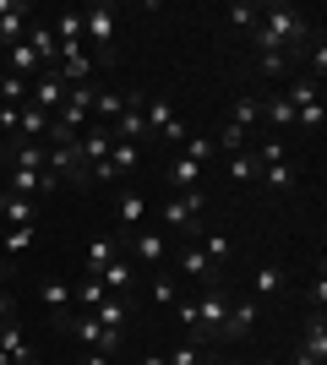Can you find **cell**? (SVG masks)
Returning <instances> with one entry per match:
<instances>
[{
    "label": "cell",
    "mask_w": 327,
    "mask_h": 365,
    "mask_svg": "<svg viewBox=\"0 0 327 365\" xmlns=\"http://www.w3.org/2000/svg\"><path fill=\"white\" fill-rule=\"evenodd\" d=\"M229 28H240V33H256V22H262V6H256V0H234L229 11Z\"/></svg>",
    "instance_id": "31"
},
{
    "label": "cell",
    "mask_w": 327,
    "mask_h": 365,
    "mask_svg": "<svg viewBox=\"0 0 327 365\" xmlns=\"http://www.w3.org/2000/svg\"><path fill=\"white\" fill-rule=\"evenodd\" d=\"M142 109H147V98H142V93H125L120 120L109 125V131H115V142H147V115H142Z\"/></svg>",
    "instance_id": "7"
},
{
    "label": "cell",
    "mask_w": 327,
    "mask_h": 365,
    "mask_svg": "<svg viewBox=\"0 0 327 365\" xmlns=\"http://www.w3.org/2000/svg\"><path fill=\"white\" fill-rule=\"evenodd\" d=\"M289 365H327V317L322 311H311V322L300 327V344H295Z\"/></svg>",
    "instance_id": "4"
},
{
    "label": "cell",
    "mask_w": 327,
    "mask_h": 365,
    "mask_svg": "<svg viewBox=\"0 0 327 365\" xmlns=\"http://www.w3.org/2000/svg\"><path fill=\"white\" fill-rule=\"evenodd\" d=\"M175 317L186 322V327H197V300H175Z\"/></svg>",
    "instance_id": "46"
},
{
    "label": "cell",
    "mask_w": 327,
    "mask_h": 365,
    "mask_svg": "<svg viewBox=\"0 0 327 365\" xmlns=\"http://www.w3.org/2000/svg\"><path fill=\"white\" fill-rule=\"evenodd\" d=\"M82 49L93 55V66H115V6L109 0L82 11Z\"/></svg>",
    "instance_id": "2"
},
{
    "label": "cell",
    "mask_w": 327,
    "mask_h": 365,
    "mask_svg": "<svg viewBox=\"0 0 327 365\" xmlns=\"http://www.w3.org/2000/svg\"><path fill=\"white\" fill-rule=\"evenodd\" d=\"M224 365H234V360H224Z\"/></svg>",
    "instance_id": "53"
},
{
    "label": "cell",
    "mask_w": 327,
    "mask_h": 365,
    "mask_svg": "<svg viewBox=\"0 0 327 365\" xmlns=\"http://www.w3.org/2000/svg\"><path fill=\"white\" fill-rule=\"evenodd\" d=\"M197 240H202V257L213 262V267H224V262L234 257V245L224 240V235H207V229H202V235H197Z\"/></svg>",
    "instance_id": "38"
},
{
    "label": "cell",
    "mask_w": 327,
    "mask_h": 365,
    "mask_svg": "<svg viewBox=\"0 0 327 365\" xmlns=\"http://www.w3.org/2000/svg\"><path fill=\"white\" fill-rule=\"evenodd\" d=\"M28 49L38 55V66H44V71H55V66H61V44H55V28H49V22H33Z\"/></svg>",
    "instance_id": "18"
},
{
    "label": "cell",
    "mask_w": 327,
    "mask_h": 365,
    "mask_svg": "<svg viewBox=\"0 0 327 365\" xmlns=\"http://www.w3.org/2000/svg\"><path fill=\"white\" fill-rule=\"evenodd\" d=\"M6 71H11V76H38V71H44V66H38V55L28 49V38L6 49Z\"/></svg>",
    "instance_id": "29"
},
{
    "label": "cell",
    "mask_w": 327,
    "mask_h": 365,
    "mask_svg": "<svg viewBox=\"0 0 327 365\" xmlns=\"http://www.w3.org/2000/svg\"><path fill=\"white\" fill-rule=\"evenodd\" d=\"M104 284H98V278H82L77 289H71V300H77V311H98V300H104Z\"/></svg>",
    "instance_id": "39"
},
{
    "label": "cell",
    "mask_w": 327,
    "mask_h": 365,
    "mask_svg": "<svg viewBox=\"0 0 327 365\" xmlns=\"http://www.w3.org/2000/svg\"><path fill=\"white\" fill-rule=\"evenodd\" d=\"M202 180H207V169L197 164V158H186V153L170 164V185L175 191H202Z\"/></svg>",
    "instance_id": "23"
},
{
    "label": "cell",
    "mask_w": 327,
    "mask_h": 365,
    "mask_svg": "<svg viewBox=\"0 0 327 365\" xmlns=\"http://www.w3.org/2000/svg\"><path fill=\"white\" fill-rule=\"evenodd\" d=\"M0 224H6V229H33V224H38V202H33V197H6Z\"/></svg>",
    "instance_id": "21"
},
{
    "label": "cell",
    "mask_w": 327,
    "mask_h": 365,
    "mask_svg": "<svg viewBox=\"0 0 327 365\" xmlns=\"http://www.w3.org/2000/svg\"><path fill=\"white\" fill-rule=\"evenodd\" d=\"M256 71L262 76H289L295 71V55H289V49H256Z\"/></svg>",
    "instance_id": "30"
},
{
    "label": "cell",
    "mask_w": 327,
    "mask_h": 365,
    "mask_svg": "<svg viewBox=\"0 0 327 365\" xmlns=\"http://www.w3.org/2000/svg\"><path fill=\"white\" fill-rule=\"evenodd\" d=\"M256 317H262V300H256V294L234 300V305H229V317H224V338H246L251 327H256Z\"/></svg>",
    "instance_id": "16"
},
{
    "label": "cell",
    "mask_w": 327,
    "mask_h": 365,
    "mask_svg": "<svg viewBox=\"0 0 327 365\" xmlns=\"http://www.w3.org/2000/svg\"><path fill=\"white\" fill-rule=\"evenodd\" d=\"M142 365H170V360H164V354H142Z\"/></svg>",
    "instance_id": "49"
},
{
    "label": "cell",
    "mask_w": 327,
    "mask_h": 365,
    "mask_svg": "<svg viewBox=\"0 0 327 365\" xmlns=\"http://www.w3.org/2000/svg\"><path fill=\"white\" fill-rule=\"evenodd\" d=\"M131 257L147 262V267H164V257H170V240H164V235H147V229H137V235H131Z\"/></svg>",
    "instance_id": "20"
},
{
    "label": "cell",
    "mask_w": 327,
    "mask_h": 365,
    "mask_svg": "<svg viewBox=\"0 0 327 365\" xmlns=\"http://www.w3.org/2000/svg\"><path fill=\"white\" fill-rule=\"evenodd\" d=\"M77 365H109V354H98V349H88V354H82V360Z\"/></svg>",
    "instance_id": "48"
},
{
    "label": "cell",
    "mask_w": 327,
    "mask_h": 365,
    "mask_svg": "<svg viewBox=\"0 0 327 365\" xmlns=\"http://www.w3.org/2000/svg\"><path fill=\"white\" fill-rule=\"evenodd\" d=\"M180 153H186V158H197V164H213V158H218V148H213V137H186V148H180Z\"/></svg>",
    "instance_id": "42"
},
{
    "label": "cell",
    "mask_w": 327,
    "mask_h": 365,
    "mask_svg": "<svg viewBox=\"0 0 327 365\" xmlns=\"http://www.w3.org/2000/svg\"><path fill=\"white\" fill-rule=\"evenodd\" d=\"M120 251H125V245H120V235H98V240L88 245V278H98V273L109 267V262L120 257Z\"/></svg>",
    "instance_id": "24"
},
{
    "label": "cell",
    "mask_w": 327,
    "mask_h": 365,
    "mask_svg": "<svg viewBox=\"0 0 327 365\" xmlns=\"http://www.w3.org/2000/svg\"><path fill=\"white\" fill-rule=\"evenodd\" d=\"M229 180L234 185H256V180H262V164H256V153H229Z\"/></svg>",
    "instance_id": "28"
},
{
    "label": "cell",
    "mask_w": 327,
    "mask_h": 365,
    "mask_svg": "<svg viewBox=\"0 0 327 365\" xmlns=\"http://www.w3.org/2000/svg\"><path fill=\"white\" fill-rule=\"evenodd\" d=\"M137 158H142V148L137 142H115V148H109V164H115V175H131V169H137Z\"/></svg>",
    "instance_id": "36"
},
{
    "label": "cell",
    "mask_w": 327,
    "mask_h": 365,
    "mask_svg": "<svg viewBox=\"0 0 327 365\" xmlns=\"http://www.w3.org/2000/svg\"><path fill=\"white\" fill-rule=\"evenodd\" d=\"M28 16H33L28 0H0V44H6V49L22 44V28H28Z\"/></svg>",
    "instance_id": "12"
},
{
    "label": "cell",
    "mask_w": 327,
    "mask_h": 365,
    "mask_svg": "<svg viewBox=\"0 0 327 365\" xmlns=\"http://www.w3.org/2000/svg\"><path fill=\"white\" fill-rule=\"evenodd\" d=\"M158 218H164V229H186V235H202V191H175L164 207H158Z\"/></svg>",
    "instance_id": "3"
},
{
    "label": "cell",
    "mask_w": 327,
    "mask_h": 365,
    "mask_svg": "<svg viewBox=\"0 0 327 365\" xmlns=\"http://www.w3.org/2000/svg\"><path fill=\"white\" fill-rule=\"evenodd\" d=\"M295 125L306 131V137H322V125H327V109H322V98H316V104H306V109H295Z\"/></svg>",
    "instance_id": "37"
},
{
    "label": "cell",
    "mask_w": 327,
    "mask_h": 365,
    "mask_svg": "<svg viewBox=\"0 0 327 365\" xmlns=\"http://www.w3.org/2000/svg\"><path fill=\"white\" fill-rule=\"evenodd\" d=\"M120 109H125V93L98 88V98H93V125H115V120H120Z\"/></svg>",
    "instance_id": "27"
},
{
    "label": "cell",
    "mask_w": 327,
    "mask_h": 365,
    "mask_svg": "<svg viewBox=\"0 0 327 365\" xmlns=\"http://www.w3.org/2000/svg\"><path fill=\"white\" fill-rule=\"evenodd\" d=\"M142 218H147V197H142V191H120V202H115V224H120V235H137Z\"/></svg>",
    "instance_id": "17"
},
{
    "label": "cell",
    "mask_w": 327,
    "mask_h": 365,
    "mask_svg": "<svg viewBox=\"0 0 327 365\" xmlns=\"http://www.w3.org/2000/svg\"><path fill=\"white\" fill-rule=\"evenodd\" d=\"M28 245H33V229H6V235H0V251H6V257H22Z\"/></svg>",
    "instance_id": "43"
},
{
    "label": "cell",
    "mask_w": 327,
    "mask_h": 365,
    "mask_svg": "<svg viewBox=\"0 0 327 365\" xmlns=\"http://www.w3.org/2000/svg\"><path fill=\"white\" fill-rule=\"evenodd\" d=\"M11 317H16V300H11V289L0 284V322H11Z\"/></svg>",
    "instance_id": "47"
},
{
    "label": "cell",
    "mask_w": 327,
    "mask_h": 365,
    "mask_svg": "<svg viewBox=\"0 0 327 365\" xmlns=\"http://www.w3.org/2000/svg\"><path fill=\"white\" fill-rule=\"evenodd\" d=\"M279 289H284V267H279V262L251 273V294H256V300H267V294H279Z\"/></svg>",
    "instance_id": "32"
},
{
    "label": "cell",
    "mask_w": 327,
    "mask_h": 365,
    "mask_svg": "<svg viewBox=\"0 0 327 365\" xmlns=\"http://www.w3.org/2000/svg\"><path fill=\"white\" fill-rule=\"evenodd\" d=\"M262 365H289V360H262Z\"/></svg>",
    "instance_id": "50"
},
{
    "label": "cell",
    "mask_w": 327,
    "mask_h": 365,
    "mask_svg": "<svg viewBox=\"0 0 327 365\" xmlns=\"http://www.w3.org/2000/svg\"><path fill=\"white\" fill-rule=\"evenodd\" d=\"M49 120H55V115H44V109L22 104V109H16V142H44Z\"/></svg>",
    "instance_id": "22"
},
{
    "label": "cell",
    "mask_w": 327,
    "mask_h": 365,
    "mask_svg": "<svg viewBox=\"0 0 327 365\" xmlns=\"http://www.w3.org/2000/svg\"><path fill=\"white\" fill-rule=\"evenodd\" d=\"M0 354L11 365H38V349L28 344V333H22L16 322H0Z\"/></svg>",
    "instance_id": "11"
},
{
    "label": "cell",
    "mask_w": 327,
    "mask_h": 365,
    "mask_svg": "<svg viewBox=\"0 0 327 365\" xmlns=\"http://www.w3.org/2000/svg\"><path fill=\"white\" fill-rule=\"evenodd\" d=\"M0 365H11V360H6V354H0Z\"/></svg>",
    "instance_id": "52"
},
{
    "label": "cell",
    "mask_w": 327,
    "mask_h": 365,
    "mask_svg": "<svg viewBox=\"0 0 327 365\" xmlns=\"http://www.w3.org/2000/svg\"><path fill=\"white\" fill-rule=\"evenodd\" d=\"M88 317H93L98 327H109V333H125V322H131V294H104L98 311H88Z\"/></svg>",
    "instance_id": "15"
},
{
    "label": "cell",
    "mask_w": 327,
    "mask_h": 365,
    "mask_svg": "<svg viewBox=\"0 0 327 365\" xmlns=\"http://www.w3.org/2000/svg\"><path fill=\"white\" fill-rule=\"evenodd\" d=\"M262 180H267V191H295V164H289V158H279V164H267L262 169Z\"/></svg>",
    "instance_id": "34"
},
{
    "label": "cell",
    "mask_w": 327,
    "mask_h": 365,
    "mask_svg": "<svg viewBox=\"0 0 327 365\" xmlns=\"http://www.w3.org/2000/svg\"><path fill=\"white\" fill-rule=\"evenodd\" d=\"M256 49H289V55H306L311 49V16L300 11V6H289V0H267L262 6V22H256Z\"/></svg>",
    "instance_id": "1"
},
{
    "label": "cell",
    "mask_w": 327,
    "mask_h": 365,
    "mask_svg": "<svg viewBox=\"0 0 327 365\" xmlns=\"http://www.w3.org/2000/svg\"><path fill=\"white\" fill-rule=\"evenodd\" d=\"M109 148H115V131H109V125H88V131L77 137V148H71V153H77L82 164L93 169V164H104V158H109Z\"/></svg>",
    "instance_id": "10"
},
{
    "label": "cell",
    "mask_w": 327,
    "mask_h": 365,
    "mask_svg": "<svg viewBox=\"0 0 327 365\" xmlns=\"http://www.w3.org/2000/svg\"><path fill=\"white\" fill-rule=\"evenodd\" d=\"M229 125H240V131H246V137H256V131H262V98H234V115H229Z\"/></svg>",
    "instance_id": "25"
},
{
    "label": "cell",
    "mask_w": 327,
    "mask_h": 365,
    "mask_svg": "<svg viewBox=\"0 0 327 365\" xmlns=\"http://www.w3.org/2000/svg\"><path fill=\"white\" fill-rule=\"evenodd\" d=\"M284 98H289V104H295V109H306V104H316L322 93H316V82H311V76H295V82H289V93H284Z\"/></svg>",
    "instance_id": "40"
},
{
    "label": "cell",
    "mask_w": 327,
    "mask_h": 365,
    "mask_svg": "<svg viewBox=\"0 0 327 365\" xmlns=\"http://www.w3.org/2000/svg\"><path fill=\"white\" fill-rule=\"evenodd\" d=\"M164 360H170V365H207V349H202V344H175Z\"/></svg>",
    "instance_id": "41"
},
{
    "label": "cell",
    "mask_w": 327,
    "mask_h": 365,
    "mask_svg": "<svg viewBox=\"0 0 327 365\" xmlns=\"http://www.w3.org/2000/svg\"><path fill=\"white\" fill-rule=\"evenodd\" d=\"M98 284H104L109 294H137V262H131V257L120 251V257H115V262L104 267V273H98Z\"/></svg>",
    "instance_id": "13"
},
{
    "label": "cell",
    "mask_w": 327,
    "mask_h": 365,
    "mask_svg": "<svg viewBox=\"0 0 327 365\" xmlns=\"http://www.w3.org/2000/svg\"><path fill=\"white\" fill-rule=\"evenodd\" d=\"M55 44H82V11H61L55 16Z\"/></svg>",
    "instance_id": "35"
},
{
    "label": "cell",
    "mask_w": 327,
    "mask_h": 365,
    "mask_svg": "<svg viewBox=\"0 0 327 365\" xmlns=\"http://www.w3.org/2000/svg\"><path fill=\"white\" fill-rule=\"evenodd\" d=\"M28 104L33 109H44V115H61V104H66V82H61V71H38L28 82Z\"/></svg>",
    "instance_id": "8"
},
{
    "label": "cell",
    "mask_w": 327,
    "mask_h": 365,
    "mask_svg": "<svg viewBox=\"0 0 327 365\" xmlns=\"http://www.w3.org/2000/svg\"><path fill=\"white\" fill-rule=\"evenodd\" d=\"M0 180L11 185V197H44V191H61V180L55 175H44V169H0Z\"/></svg>",
    "instance_id": "9"
},
{
    "label": "cell",
    "mask_w": 327,
    "mask_h": 365,
    "mask_svg": "<svg viewBox=\"0 0 327 365\" xmlns=\"http://www.w3.org/2000/svg\"><path fill=\"white\" fill-rule=\"evenodd\" d=\"M0 207H6V191H0Z\"/></svg>",
    "instance_id": "51"
},
{
    "label": "cell",
    "mask_w": 327,
    "mask_h": 365,
    "mask_svg": "<svg viewBox=\"0 0 327 365\" xmlns=\"http://www.w3.org/2000/svg\"><path fill=\"white\" fill-rule=\"evenodd\" d=\"M306 300H311V311H322V305H327V278H311V289H306Z\"/></svg>",
    "instance_id": "45"
},
{
    "label": "cell",
    "mask_w": 327,
    "mask_h": 365,
    "mask_svg": "<svg viewBox=\"0 0 327 365\" xmlns=\"http://www.w3.org/2000/svg\"><path fill=\"white\" fill-rule=\"evenodd\" d=\"M38 300L55 311V322L77 317V300H71V284H66V278H44V284H38Z\"/></svg>",
    "instance_id": "14"
},
{
    "label": "cell",
    "mask_w": 327,
    "mask_h": 365,
    "mask_svg": "<svg viewBox=\"0 0 327 365\" xmlns=\"http://www.w3.org/2000/svg\"><path fill=\"white\" fill-rule=\"evenodd\" d=\"M224 317H229V300H224L218 284H207V289L197 294V333H202V338L224 333Z\"/></svg>",
    "instance_id": "6"
},
{
    "label": "cell",
    "mask_w": 327,
    "mask_h": 365,
    "mask_svg": "<svg viewBox=\"0 0 327 365\" xmlns=\"http://www.w3.org/2000/svg\"><path fill=\"white\" fill-rule=\"evenodd\" d=\"M180 289H175V278H153V305H175Z\"/></svg>",
    "instance_id": "44"
},
{
    "label": "cell",
    "mask_w": 327,
    "mask_h": 365,
    "mask_svg": "<svg viewBox=\"0 0 327 365\" xmlns=\"http://www.w3.org/2000/svg\"><path fill=\"white\" fill-rule=\"evenodd\" d=\"M142 115H147V137H164V131H170V120H175V98H164V93H158V98H147V109H142Z\"/></svg>",
    "instance_id": "26"
},
{
    "label": "cell",
    "mask_w": 327,
    "mask_h": 365,
    "mask_svg": "<svg viewBox=\"0 0 327 365\" xmlns=\"http://www.w3.org/2000/svg\"><path fill=\"white\" fill-rule=\"evenodd\" d=\"M66 327L77 333V344H88V349H98V354H115V349L125 344V333H109V327H98V322L88 317V311H77V317L66 322Z\"/></svg>",
    "instance_id": "5"
},
{
    "label": "cell",
    "mask_w": 327,
    "mask_h": 365,
    "mask_svg": "<svg viewBox=\"0 0 327 365\" xmlns=\"http://www.w3.org/2000/svg\"><path fill=\"white\" fill-rule=\"evenodd\" d=\"M0 104H6V109H22V104H28V76L0 71Z\"/></svg>",
    "instance_id": "33"
},
{
    "label": "cell",
    "mask_w": 327,
    "mask_h": 365,
    "mask_svg": "<svg viewBox=\"0 0 327 365\" xmlns=\"http://www.w3.org/2000/svg\"><path fill=\"white\" fill-rule=\"evenodd\" d=\"M180 278H191V284H218V267L213 262L202 257V245H186V251H180Z\"/></svg>",
    "instance_id": "19"
}]
</instances>
